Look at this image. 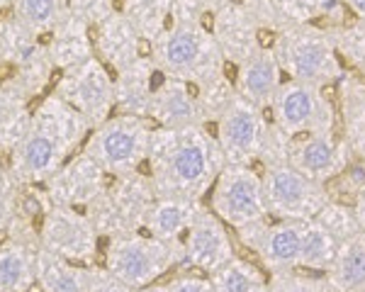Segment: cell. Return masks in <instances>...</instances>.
Instances as JSON below:
<instances>
[{
  "mask_svg": "<svg viewBox=\"0 0 365 292\" xmlns=\"http://www.w3.org/2000/svg\"><path fill=\"white\" fill-rule=\"evenodd\" d=\"M225 163L217 137L205 125L182 130L154 127L144 171L156 195L202 200Z\"/></svg>",
  "mask_w": 365,
  "mask_h": 292,
  "instance_id": "obj_1",
  "label": "cell"
},
{
  "mask_svg": "<svg viewBox=\"0 0 365 292\" xmlns=\"http://www.w3.org/2000/svg\"><path fill=\"white\" fill-rule=\"evenodd\" d=\"M91 125L86 117L51 90L32 108V120L25 137L8 156L5 166L25 188L44 185L71 156L83 149Z\"/></svg>",
  "mask_w": 365,
  "mask_h": 292,
  "instance_id": "obj_2",
  "label": "cell"
},
{
  "mask_svg": "<svg viewBox=\"0 0 365 292\" xmlns=\"http://www.w3.org/2000/svg\"><path fill=\"white\" fill-rule=\"evenodd\" d=\"M149 56L170 78L202 85L225 73V56L210 27L197 22H168L149 42Z\"/></svg>",
  "mask_w": 365,
  "mask_h": 292,
  "instance_id": "obj_3",
  "label": "cell"
},
{
  "mask_svg": "<svg viewBox=\"0 0 365 292\" xmlns=\"http://www.w3.org/2000/svg\"><path fill=\"white\" fill-rule=\"evenodd\" d=\"M56 68L46 54L44 39L34 37L13 15L0 17V85L34 103L46 95Z\"/></svg>",
  "mask_w": 365,
  "mask_h": 292,
  "instance_id": "obj_4",
  "label": "cell"
},
{
  "mask_svg": "<svg viewBox=\"0 0 365 292\" xmlns=\"http://www.w3.org/2000/svg\"><path fill=\"white\" fill-rule=\"evenodd\" d=\"M100 256H103L105 271L113 273L120 283H125L132 290L158 283L166 273L173 268L180 271L182 266L180 244L158 241L144 229L105 239Z\"/></svg>",
  "mask_w": 365,
  "mask_h": 292,
  "instance_id": "obj_5",
  "label": "cell"
},
{
  "mask_svg": "<svg viewBox=\"0 0 365 292\" xmlns=\"http://www.w3.org/2000/svg\"><path fill=\"white\" fill-rule=\"evenodd\" d=\"M154 127L156 125L149 117L115 113L103 125L91 130L81 151L88 159L96 161L108 175L144 171Z\"/></svg>",
  "mask_w": 365,
  "mask_h": 292,
  "instance_id": "obj_6",
  "label": "cell"
},
{
  "mask_svg": "<svg viewBox=\"0 0 365 292\" xmlns=\"http://www.w3.org/2000/svg\"><path fill=\"white\" fill-rule=\"evenodd\" d=\"M154 197L156 192L146 171L110 175L108 188L86 209V214L96 226L98 236L105 241L117 234L141 231Z\"/></svg>",
  "mask_w": 365,
  "mask_h": 292,
  "instance_id": "obj_7",
  "label": "cell"
},
{
  "mask_svg": "<svg viewBox=\"0 0 365 292\" xmlns=\"http://www.w3.org/2000/svg\"><path fill=\"white\" fill-rule=\"evenodd\" d=\"M54 93L86 117L91 130L115 115V83L110 68L98 56H91L76 66L58 71Z\"/></svg>",
  "mask_w": 365,
  "mask_h": 292,
  "instance_id": "obj_8",
  "label": "cell"
},
{
  "mask_svg": "<svg viewBox=\"0 0 365 292\" xmlns=\"http://www.w3.org/2000/svg\"><path fill=\"white\" fill-rule=\"evenodd\" d=\"M210 207L217 217L234 229L266 219L268 207L261 175L251 166L225 163V168L210 188Z\"/></svg>",
  "mask_w": 365,
  "mask_h": 292,
  "instance_id": "obj_9",
  "label": "cell"
},
{
  "mask_svg": "<svg viewBox=\"0 0 365 292\" xmlns=\"http://www.w3.org/2000/svg\"><path fill=\"white\" fill-rule=\"evenodd\" d=\"M100 241L93 221L81 209L49 204L39 219V249L78 266H96Z\"/></svg>",
  "mask_w": 365,
  "mask_h": 292,
  "instance_id": "obj_10",
  "label": "cell"
},
{
  "mask_svg": "<svg viewBox=\"0 0 365 292\" xmlns=\"http://www.w3.org/2000/svg\"><path fill=\"white\" fill-rule=\"evenodd\" d=\"M215 137L227 163L251 166L261 156L263 144H266V125H263L258 105L234 93L222 115L217 117Z\"/></svg>",
  "mask_w": 365,
  "mask_h": 292,
  "instance_id": "obj_11",
  "label": "cell"
},
{
  "mask_svg": "<svg viewBox=\"0 0 365 292\" xmlns=\"http://www.w3.org/2000/svg\"><path fill=\"white\" fill-rule=\"evenodd\" d=\"M108 180L110 175L93 159H88L83 151H78L46 180L42 188L51 204L86 212L108 188Z\"/></svg>",
  "mask_w": 365,
  "mask_h": 292,
  "instance_id": "obj_12",
  "label": "cell"
},
{
  "mask_svg": "<svg viewBox=\"0 0 365 292\" xmlns=\"http://www.w3.org/2000/svg\"><path fill=\"white\" fill-rule=\"evenodd\" d=\"M261 180L268 212L302 219L322 207L319 188L295 166H273Z\"/></svg>",
  "mask_w": 365,
  "mask_h": 292,
  "instance_id": "obj_13",
  "label": "cell"
},
{
  "mask_svg": "<svg viewBox=\"0 0 365 292\" xmlns=\"http://www.w3.org/2000/svg\"><path fill=\"white\" fill-rule=\"evenodd\" d=\"M182 249V268H192V271L212 273L220 266H225L229 259H234L232 239L212 209H200L190 229L185 231L180 241Z\"/></svg>",
  "mask_w": 365,
  "mask_h": 292,
  "instance_id": "obj_14",
  "label": "cell"
},
{
  "mask_svg": "<svg viewBox=\"0 0 365 292\" xmlns=\"http://www.w3.org/2000/svg\"><path fill=\"white\" fill-rule=\"evenodd\" d=\"M93 49L100 61L110 68V73H117L139 56L149 54V42L117 8L100 25L93 27Z\"/></svg>",
  "mask_w": 365,
  "mask_h": 292,
  "instance_id": "obj_15",
  "label": "cell"
},
{
  "mask_svg": "<svg viewBox=\"0 0 365 292\" xmlns=\"http://www.w3.org/2000/svg\"><path fill=\"white\" fill-rule=\"evenodd\" d=\"M161 68L149 54L139 56L127 68L113 73L115 83V113L117 115H132V117H149L151 100L158 83L163 80Z\"/></svg>",
  "mask_w": 365,
  "mask_h": 292,
  "instance_id": "obj_16",
  "label": "cell"
},
{
  "mask_svg": "<svg viewBox=\"0 0 365 292\" xmlns=\"http://www.w3.org/2000/svg\"><path fill=\"white\" fill-rule=\"evenodd\" d=\"M149 120L156 127H163V130L205 125L197 100V88L192 83H185V80L163 75V80L154 93V100H151Z\"/></svg>",
  "mask_w": 365,
  "mask_h": 292,
  "instance_id": "obj_17",
  "label": "cell"
},
{
  "mask_svg": "<svg viewBox=\"0 0 365 292\" xmlns=\"http://www.w3.org/2000/svg\"><path fill=\"white\" fill-rule=\"evenodd\" d=\"M202 202L180 195H156L144 219V229L149 236L166 244H180L185 231L195 221Z\"/></svg>",
  "mask_w": 365,
  "mask_h": 292,
  "instance_id": "obj_18",
  "label": "cell"
},
{
  "mask_svg": "<svg viewBox=\"0 0 365 292\" xmlns=\"http://www.w3.org/2000/svg\"><path fill=\"white\" fill-rule=\"evenodd\" d=\"M44 46L51 63H54L56 73L96 56V49H93V29L71 13H66L51 27V32L44 37Z\"/></svg>",
  "mask_w": 365,
  "mask_h": 292,
  "instance_id": "obj_19",
  "label": "cell"
},
{
  "mask_svg": "<svg viewBox=\"0 0 365 292\" xmlns=\"http://www.w3.org/2000/svg\"><path fill=\"white\" fill-rule=\"evenodd\" d=\"M39 246L15 236L0 239V292H32L37 288Z\"/></svg>",
  "mask_w": 365,
  "mask_h": 292,
  "instance_id": "obj_20",
  "label": "cell"
},
{
  "mask_svg": "<svg viewBox=\"0 0 365 292\" xmlns=\"http://www.w3.org/2000/svg\"><path fill=\"white\" fill-rule=\"evenodd\" d=\"M280 88V66L273 54L258 51L244 58L234 78V93L253 105L273 100V95Z\"/></svg>",
  "mask_w": 365,
  "mask_h": 292,
  "instance_id": "obj_21",
  "label": "cell"
},
{
  "mask_svg": "<svg viewBox=\"0 0 365 292\" xmlns=\"http://www.w3.org/2000/svg\"><path fill=\"white\" fill-rule=\"evenodd\" d=\"M275 125L282 132L295 134L307 130L317 115V95L307 83H287L273 95Z\"/></svg>",
  "mask_w": 365,
  "mask_h": 292,
  "instance_id": "obj_22",
  "label": "cell"
},
{
  "mask_svg": "<svg viewBox=\"0 0 365 292\" xmlns=\"http://www.w3.org/2000/svg\"><path fill=\"white\" fill-rule=\"evenodd\" d=\"M37 290L39 292H91V266H78L66 259L37 251Z\"/></svg>",
  "mask_w": 365,
  "mask_h": 292,
  "instance_id": "obj_23",
  "label": "cell"
},
{
  "mask_svg": "<svg viewBox=\"0 0 365 292\" xmlns=\"http://www.w3.org/2000/svg\"><path fill=\"white\" fill-rule=\"evenodd\" d=\"M282 51H285L287 66L299 83H312L331 68V51L327 49V44L309 34L287 37Z\"/></svg>",
  "mask_w": 365,
  "mask_h": 292,
  "instance_id": "obj_24",
  "label": "cell"
},
{
  "mask_svg": "<svg viewBox=\"0 0 365 292\" xmlns=\"http://www.w3.org/2000/svg\"><path fill=\"white\" fill-rule=\"evenodd\" d=\"M32 120V103L0 85V159L8 161Z\"/></svg>",
  "mask_w": 365,
  "mask_h": 292,
  "instance_id": "obj_25",
  "label": "cell"
},
{
  "mask_svg": "<svg viewBox=\"0 0 365 292\" xmlns=\"http://www.w3.org/2000/svg\"><path fill=\"white\" fill-rule=\"evenodd\" d=\"M66 13L68 0H15L10 10V15L39 39H44Z\"/></svg>",
  "mask_w": 365,
  "mask_h": 292,
  "instance_id": "obj_26",
  "label": "cell"
},
{
  "mask_svg": "<svg viewBox=\"0 0 365 292\" xmlns=\"http://www.w3.org/2000/svg\"><path fill=\"white\" fill-rule=\"evenodd\" d=\"M170 3L173 0H117L120 13L139 29V34L151 42L166 29L170 20Z\"/></svg>",
  "mask_w": 365,
  "mask_h": 292,
  "instance_id": "obj_27",
  "label": "cell"
},
{
  "mask_svg": "<svg viewBox=\"0 0 365 292\" xmlns=\"http://www.w3.org/2000/svg\"><path fill=\"white\" fill-rule=\"evenodd\" d=\"M215 292H268L266 280L258 273V268L249 261L229 259L225 266L210 273Z\"/></svg>",
  "mask_w": 365,
  "mask_h": 292,
  "instance_id": "obj_28",
  "label": "cell"
},
{
  "mask_svg": "<svg viewBox=\"0 0 365 292\" xmlns=\"http://www.w3.org/2000/svg\"><path fill=\"white\" fill-rule=\"evenodd\" d=\"M292 161H295L292 166L299 173H304L307 178H312V175L317 178V175H324L334 168V163H336V146L322 137L307 139V142L299 144L295 149Z\"/></svg>",
  "mask_w": 365,
  "mask_h": 292,
  "instance_id": "obj_29",
  "label": "cell"
},
{
  "mask_svg": "<svg viewBox=\"0 0 365 292\" xmlns=\"http://www.w3.org/2000/svg\"><path fill=\"white\" fill-rule=\"evenodd\" d=\"M336 256V241L327 226L309 224L302 226V249H299V261L304 266H327Z\"/></svg>",
  "mask_w": 365,
  "mask_h": 292,
  "instance_id": "obj_30",
  "label": "cell"
},
{
  "mask_svg": "<svg viewBox=\"0 0 365 292\" xmlns=\"http://www.w3.org/2000/svg\"><path fill=\"white\" fill-rule=\"evenodd\" d=\"M22 197H25V188L10 175L5 161L0 159V239L8 236L13 221L22 212Z\"/></svg>",
  "mask_w": 365,
  "mask_h": 292,
  "instance_id": "obj_31",
  "label": "cell"
},
{
  "mask_svg": "<svg viewBox=\"0 0 365 292\" xmlns=\"http://www.w3.org/2000/svg\"><path fill=\"white\" fill-rule=\"evenodd\" d=\"M336 280L341 288H358L365 283V236H356L336 259Z\"/></svg>",
  "mask_w": 365,
  "mask_h": 292,
  "instance_id": "obj_32",
  "label": "cell"
},
{
  "mask_svg": "<svg viewBox=\"0 0 365 292\" xmlns=\"http://www.w3.org/2000/svg\"><path fill=\"white\" fill-rule=\"evenodd\" d=\"M117 10V0H68V13L83 20L88 27H96L110 13Z\"/></svg>",
  "mask_w": 365,
  "mask_h": 292,
  "instance_id": "obj_33",
  "label": "cell"
},
{
  "mask_svg": "<svg viewBox=\"0 0 365 292\" xmlns=\"http://www.w3.org/2000/svg\"><path fill=\"white\" fill-rule=\"evenodd\" d=\"M168 292H215L210 278L195 276V273H178L175 278H170L166 283Z\"/></svg>",
  "mask_w": 365,
  "mask_h": 292,
  "instance_id": "obj_34",
  "label": "cell"
},
{
  "mask_svg": "<svg viewBox=\"0 0 365 292\" xmlns=\"http://www.w3.org/2000/svg\"><path fill=\"white\" fill-rule=\"evenodd\" d=\"M91 292H134L132 288H127L125 283H120L113 273L105 271L103 263L91 266Z\"/></svg>",
  "mask_w": 365,
  "mask_h": 292,
  "instance_id": "obj_35",
  "label": "cell"
},
{
  "mask_svg": "<svg viewBox=\"0 0 365 292\" xmlns=\"http://www.w3.org/2000/svg\"><path fill=\"white\" fill-rule=\"evenodd\" d=\"M270 292H314L312 283L307 280H299V278H278L273 283Z\"/></svg>",
  "mask_w": 365,
  "mask_h": 292,
  "instance_id": "obj_36",
  "label": "cell"
},
{
  "mask_svg": "<svg viewBox=\"0 0 365 292\" xmlns=\"http://www.w3.org/2000/svg\"><path fill=\"white\" fill-rule=\"evenodd\" d=\"M134 292H168V288H166V283H151V285H146V288H139Z\"/></svg>",
  "mask_w": 365,
  "mask_h": 292,
  "instance_id": "obj_37",
  "label": "cell"
},
{
  "mask_svg": "<svg viewBox=\"0 0 365 292\" xmlns=\"http://www.w3.org/2000/svg\"><path fill=\"white\" fill-rule=\"evenodd\" d=\"M349 3H351V8L356 10L358 15L365 17V0H349Z\"/></svg>",
  "mask_w": 365,
  "mask_h": 292,
  "instance_id": "obj_38",
  "label": "cell"
},
{
  "mask_svg": "<svg viewBox=\"0 0 365 292\" xmlns=\"http://www.w3.org/2000/svg\"><path fill=\"white\" fill-rule=\"evenodd\" d=\"M13 5H15V0H0V15L10 13V10H13Z\"/></svg>",
  "mask_w": 365,
  "mask_h": 292,
  "instance_id": "obj_39",
  "label": "cell"
},
{
  "mask_svg": "<svg viewBox=\"0 0 365 292\" xmlns=\"http://www.w3.org/2000/svg\"><path fill=\"white\" fill-rule=\"evenodd\" d=\"M32 292H39V290H37V288H34V290H32Z\"/></svg>",
  "mask_w": 365,
  "mask_h": 292,
  "instance_id": "obj_40",
  "label": "cell"
}]
</instances>
